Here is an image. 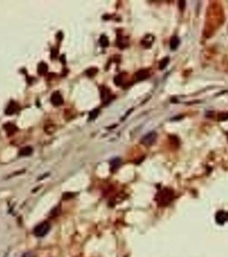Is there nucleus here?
I'll list each match as a JSON object with an SVG mask.
<instances>
[{
  "instance_id": "f257e3e1",
  "label": "nucleus",
  "mask_w": 228,
  "mask_h": 257,
  "mask_svg": "<svg viewBox=\"0 0 228 257\" xmlns=\"http://www.w3.org/2000/svg\"><path fill=\"white\" fill-rule=\"evenodd\" d=\"M50 229H51V226L49 223L42 222V223L39 224L37 226H35V228L34 229V234L37 237H42L48 233Z\"/></svg>"
},
{
  "instance_id": "f03ea898",
  "label": "nucleus",
  "mask_w": 228,
  "mask_h": 257,
  "mask_svg": "<svg viewBox=\"0 0 228 257\" xmlns=\"http://www.w3.org/2000/svg\"><path fill=\"white\" fill-rule=\"evenodd\" d=\"M157 138V134L155 132H150L148 134H147L145 136H143V138L142 139L141 142L143 143L144 146H147V147H149L151 145H153L154 143L155 142Z\"/></svg>"
},
{
  "instance_id": "7ed1b4c3",
  "label": "nucleus",
  "mask_w": 228,
  "mask_h": 257,
  "mask_svg": "<svg viewBox=\"0 0 228 257\" xmlns=\"http://www.w3.org/2000/svg\"><path fill=\"white\" fill-rule=\"evenodd\" d=\"M51 102L53 105L55 106H59L64 103L63 97L59 92H54L52 96H51Z\"/></svg>"
},
{
  "instance_id": "20e7f679",
  "label": "nucleus",
  "mask_w": 228,
  "mask_h": 257,
  "mask_svg": "<svg viewBox=\"0 0 228 257\" xmlns=\"http://www.w3.org/2000/svg\"><path fill=\"white\" fill-rule=\"evenodd\" d=\"M17 111H18V105L14 101H11L8 105V106H7V108L5 110V113L8 115H11L15 113Z\"/></svg>"
},
{
  "instance_id": "39448f33",
  "label": "nucleus",
  "mask_w": 228,
  "mask_h": 257,
  "mask_svg": "<svg viewBox=\"0 0 228 257\" xmlns=\"http://www.w3.org/2000/svg\"><path fill=\"white\" fill-rule=\"evenodd\" d=\"M136 77L137 80H145L149 77V72L148 70H141L136 73Z\"/></svg>"
},
{
  "instance_id": "423d86ee",
  "label": "nucleus",
  "mask_w": 228,
  "mask_h": 257,
  "mask_svg": "<svg viewBox=\"0 0 228 257\" xmlns=\"http://www.w3.org/2000/svg\"><path fill=\"white\" fill-rule=\"evenodd\" d=\"M110 90L108 88H106V87H101V99L103 101H109L111 97H110Z\"/></svg>"
},
{
  "instance_id": "0eeeda50",
  "label": "nucleus",
  "mask_w": 228,
  "mask_h": 257,
  "mask_svg": "<svg viewBox=\"0 0 228 257\" xmlns=\"http://www.w3.org/2000/svg\"><path fill=\"white\" fill-rule=\"evenodd\" d=\"M3 127H4V129L8 132V134L10 135H13V134L15 133V131H17L16 126L15 124H10V123H8V124H4Z\"/></svg>"
},
{
  "instance_id": "6e6552de",
  "label": "nucleus",
  "mask_w": 228,
  "mask_h": 257,
  "mask_svg": "<svg viewBox=\"0 0 228 257\" xmlns=\"http://www.w3.org/2000/svg\"><path fill=\"white\" fill-rule=\"evenodd\" d=\"M179 44H180V41H179V39L177 36L171 37V41H170V47H171V49L172 51L176 50L178 47Z\"/></svg>"
},
{
  "instance_id": "1a4fd4ad",
  "label": "nucleus",
  "mask_w": 228,
  "mask_h": 257,
  "mask_svg": "<svg viewBox=\"0 0 228 257\" xmlns=\"http://www.w3.org/2000/svg\"><path fill=\"white\" fill-rule=\"evenodd\" d=\"M32 153H33V149L31 147H25L21 149V151L19 152V155L20 156H29L30 154H32Z\"/></svg>"
},
{
  "instance_id": "9d476101",
  "label": "nucleus",
  "mask_w": 228,
  "mask_h": 257,
  "mask_svg": "<svg viewBox=\"0 0 228 257\" xmlns=\"http://www.w3.org/2000/svg\"><path fill=\"white\" fill-rule=\"evenodd\" d=\"M48 71V66L45 63H41L39 65H38V73L39 75H43L45 74H46V72Z\"/></svg>"
},
{
  "instance_id": "9b49d317",
  "label": "nucleus",
  "mask_w": 228,
  "mask_h": 257,
  "mask_svg": "<svg viewBox=\"0 0 228 257\" xmlns=\"http://www.w3.org/2000/svg\"><path fill=\"white\" fill-rule=\"evenodd\" d=\"M100 45L103 46V47L108 46L109 45V40H108V38L106 36H105V35H101V37H100Z\"/></svg>"
},
{
  "instance_id": "f8f14e48",
  "label": "nucleus",
  "mask_w": 228,
  "mask_h": 257,
  "mask_svg": "<svg viewBox=\"0 0 228 257\" xmlns=\"http://www.w3.org/2000/svg\"><path fill=\"white\" fill-rule=\"evenodd\" d=\"M168 63H169V57H164V58L159 62V70H164V69L167 66Z\"/></svg>"
},
{
  "instance_id": "ddd939ff",
  "label": "nucleus",
  "mask_w": 228,
  "mask_h": 257,
  "mask_svg": "<svg viewBox=\"0 0 228 257\" xmlns=\"http://www.w3.org/2000/svg\"><path fill=\"white\" fill-rule=\"evenodd\" d=\"M114 82H115V84H116V85H117V86L123 84V82H124L123 75H117V76L115 77V79H114Z\"/></svg>"
},
{
  "instance_id": "4468645a",
  "label": "nucleus",
  "mask_w": 228,
  "mask_h": 257,
  "mask_svg": "<svg viewBox=\"0 0 228 257\" xmlns=\"http://www.w3.org/2000/svg\"><path fill=\"white\" fill-rule=\"evenodd\" d=\"M99 112H100L99 109H94V110H93V111L89 113V120H94V119H95V118L97 117V116L99 115Z\"/></svg>"
},
{
  "instance_id": "2eb2a0df",
  "label": "nucleus",
  "mask_w": 228,
  "mask_h": 257,
  "mask_svg": "<svg viewBox=\"0 0 228 257\" xmlns=\"http://www.w3.org/2000/svg\"><path fill=\"white\" fill-rule=\"evenodd\" d=\"M97 72H98V70L96 68H90L87 71V75L90 77H93L94 75H96Z\"/></svg>"
},
{
  "instance_id": "dca6fc26",
  "label": "nucleus",
  "mask_w": 228,
  "mask_h": 257,
  "mask_svg": "<svg viewBox=\"0 0 228 257\" xmlns=\"http://www.w3.org/2000/svg\"><path fill=\"white\" fill-rule=\"evenodd\" d=\"M218 119L219 121H226L228 119V113L227 112H223L218 116Z\"/></svg>"
},
{
  "instance_id": "f3484780",
  "label": "nucleus",
  "mask_w": 228,
  "mask_h": 257,
  "mask_svg": "<svg viewBox=\"0 0 228 257\" xmlns=\"http://www.w3.org/2000/svg\"><path fill=\"white\" fill-rule=\"evenodd\" d=\"M75 194L74 193H64L63 196V199L64 200H67V199H71L72 197H74Z\"/></svg>"
},
{
  "instance_id": "a211bd4d",
  "label": "nucleus",
  "mask_w": 228,
  "mask_h": 257,
  "mask_svg": "<svg viewBox=\"0 0 228 257\" xmlns=\"http://www.w3.org/2000/svg\"><path fill=\"white\" fill-rule=\"evenodd\" d=\"M119 163H120V160H119V159H114L112 161V166L115 168V167H117L118 166V165H119Z\"/></svg>"
},
{
  "instance_id": "6ab92c4d",
  "label": "nucleus",
  "mask_w": 228,
  "mask_h": 257,
  "mask_svg": "<svg viewBox=\"0 0 228 257\" xmlns=\"http://www.w3.org/2000/svg\"><path fill=\"white\" fill-rule=\"evenodd\" d=\"M22 257H35V255L33 252H27L22 256Z\"/></svg>"
},
{
  "instance_id": "aec40b11",
  "label": "nucleus",
  "mask_w": 228,
  "mask_h": 257,
  "mask_svg": "<svg viewBox=\"0 0 228 257\" xmlns=\"http://www.w3.org/2000/svg\"><path fill=\"white\" fill-rule=\"evenodd\" d=\"M179 7L181 10H184L185 7V1H180L179 2Z\"/></svg>"
},
{
  "instance_id": "412c9836",
  "label": "nucleus",
  "mask_w": 228,
  "mask_h": 257,
  "mask_svg": "<svg viewBox=\"0 0 228 257\" xmlns=\"http://www.w3.org/2000/svg\"><path fill=\"white\" fill-rule=\"evenodd\" d=\"M227 135H228V134H227Z\"/></svg>"
}]
</instances>
